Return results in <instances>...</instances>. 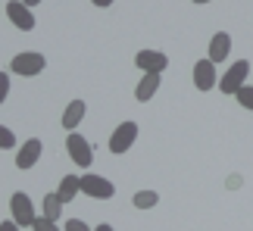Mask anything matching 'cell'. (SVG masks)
Instances as JSON below:
<instances>
[{"label":"cell","mask_w":253,"mask_h":231,"mask_svg":"<svg viewBox=\"0 0 253 231\" xmlns=\"http://www.w3.org/2000/svg\"><path fill=\"white\" fill-rule=\"evenodd\" d=\"M9 213H13V222L19 228H32L35 219H38L35 203H32V197H28L25 191H16V194L9 197Z\"/></svg>","instance_id":"6da1fadb"},{"label":"cell","mask_w":253,"mask_h":231,"mask_svg":"<svg viewBox=\"0 0 253 231\" xmlns=\"http://www.w3.org/2000/svg\"><path fill=\"white\" fill-rule=\"evenodd\" d=\"M44 66H47V60L38 50H25V53H16L13 60H9V72L32 78V75H41L44 72Z\"/></svg>","instance_id":"7a4b0ae2"},{"label":"cell","mask_w":253,"mask_h":231,"mask_svg":"<svg viewBox=\"0 0 253 231\" xmlns=\"http://www.w3.org/2000/svg\"><path fill=\"white\" fill-rule=\"evenodd\" d=\"M66 153H69V159L75 162V166H82V169H87V166L94 162L91 144H87L79 131H69V138H66Z\"/></svg>","instance_id":"3957f363"},{"label":"cell","mask_w":253,"mask_h":231,"mask_svg":"<svg viewBox=\"0 0 253 231\" xmlns=\"http://www.w3.org/2000/svg\"><path fill=\"white\" fill-rule=\"evenodd\" d=\"M138 141V125L134 122H122L116 125V131L110 134V153H116V156H122V153L131 150V144Z\"/></svg>","instance_id":"277c9868"},{"label":"cell","mask_w":253,"mask_h":231,"mask_svg":"<svg viewBox=\"0 0 253 231\" xmlns=\"http://www.w3.org/2000/svg\"><path fill=\"white\" fill-rule=\"evenodd\" d=\"M247 75H250V63L247 60H235V63H231V69L222 75V81H219L222 94H238L241 88H244Z\"/></svg>","instance_id":"5b68a950"},{"label":"cell","mask_w":253,"mask_h":231,"mask_svg":"<svg viewBox=\"0 0 253 231\" xmlns=\"http://www.w3.org/2000/svg\"><path fill=\"white\" fill-rule=\"evenodd\" d=\"M82 194L94 197V200H110L116 194V185H113L110 178H103V175L87 172V175H82Z\"/></svg>","instance_id":"8992f818"},{"label":"cell","mask_w":253,"mask_h":231,"mask_svg":"<svg viewBox=\"0 0 253 231\" xmlns=\"http://www.w3.org/2000/svg\"><path fill=\"white\" fill-rule=\"evenodd\" d=\"M6 19L19 28V32H35V25H38L32 6H25L22 0H9L6 3Z\"/></svg>","instance_id":"52a82bcc"},{"label":"cell","mask_w":253,"mask_h":231,"mask_svg":"<svg viewBox=\"0 0 253 231\" xmlns=\"http://www.w3.org/2000/svg\"><path fill=\"white\" fill-rule=\"evenodd\" d=\"M134 66H138L141 72H157V75H163V69L169 66V56L163 53V50H138Z\"/></svg>","instance_id":"ba28073f"},{"label":"cell","mask_w":253,"mask_h":231,"mask_svg":"<svg viewBox=\"0 0 253 231\" xmlns=\"http://www.w3.org/2000/svg\"><path fill=\"white\" fill-rule=\"evenodd\" d=\"M194 88L197 91L216 88V63L212 60H197V66H194Z\"/></svg>","instance_id":"9c48e42d"},{"label":"cell","mask_w":253,"mask_h":231,"mask_svg":"<svg viewBox=\"0 0 253 231\" xmlns=\"http://www.w3.org/2000/svg\"><path fill=\"white\" fill-rule=\"evenodd\" d=\"M41 150H44V144L38 141V138H28L22 147H19V153H16V166L19 169H32L38 159H41Z\"/></svg>","instance_id":"30bf717a"},{"label":"cell","mask_w":253,"mask_h":231,"mask_svg":"<svg viewBox=\"0 0 253 231\" xmlns=\"http://www.w3.org/2000/svg\"><path fill=\"white\" fill-rule=\"evenodd\" d=\"M228 56H231V35L228 32H216V35H212V41H210L207 60L222 63V60H228Z\"/></svg>","instance_id":"8fae6325"},{"label":"cell","mask_w":253,"mask_h":231,"mask_svg":"<svg viewBox=\"0 0 253 231\" xmlns=\"http://www.w3.org/2000/svg\"><path fill=\"white\" fill-rule=\"evenodd\" d=\"M157 91H160V75L157 72H144V78L138 81V88H134V97L141 103H147V100H153Z\"/></svg>","instance_id":"7c38bea8"},{"label":"cell","mask_w":253,"mask_h":231,"mask_svg":"<svg viewBox=\"0 0 253 231\" xmlns=\"http://www.w3.org/2000/svg\"><path fill=\"white\" fill-rule=\"evenodd\" d=\"M84 113H87L84 100H72L69 107H66V113H63V128H66V131H75V128H79V125H82Z\"/></svg>","instance_id":"4fadbf2b"},{"label":"cell","mask_w":253,"mask_h":231,"mask_svg":"<svg viewBox=\"0 0 253 231\" xmlns=\"http://www.w3.org/2000/svg\"><path fill=\"white\" fill-rule=\"evenodd\" d=\"M79 191H82V175H63L60 188H56V194H60L63 203H69V200L79 197Z\"/></svg>","instance_id":"5bb4252c"},{"label":"cell","mask_w":253,"mask_h":231,"mask_svg":"<svg viewBox=\"0 0 253 231\" xmlns=\"http://www.w3.org/2000/svg\"><path fill=\"white\" fill-rule=\"evenodd\" d=\"M63 200H60V194H56V191H53V194H47L44 197V203H41V209H44V219H53V222H56V219H60V213H63Z\"/></svg>","instance_id":"9a60e30c"},{"label":"cell","mask_w":253,"mask_h":231,"mask_svg":"<svg viewBox=\"0 0 253 231\" xmlns=\"http://www.w3.org/2000/svg\"><path fill=\"white\" fill-rule=\"evenodd\" d=\"M157 203H160L157 191H138V194H134V209H153Z\"/></svg>","instance_id":"2e32d148"},{"label":"cell","mask_w":253,"mask_h":231,"mask_svg":"<svg viewBox=\"0 0 253 231\" xmlns=\"http://www.w3.org/2000/svg\"><path fill=\"white\" fill-rule=\"evenodd\" d=\"M235 97H238V103H241L244 110H250V113H253V84H244V88H241Z\"/></svg>","instance_id":"e0dca14e"},{"label":"cell","mask_w":253,"mask_h":231,"mask_svg":"<svg viewBox=\"0 0 253 231\" xmlns=\"http://www.w3.org/2000/svg\"><path fill=\"white\" fill-rule=\"evenodd\" d=\"M13 147H16V134L6 125H0V150H13Z\"/></svg>","instance_id":"ac0fdd59"},{"label":"cell","mask_w":253,"mask_h":231,"mask_svg":"<svg viewBox=\"0 0 253 231\" xmlns=\"http://www.w3.org/2000/svg\"><path fill=\"white\" fill-rule=\"evenodd\" d=\"M32 231H60V225H56L53 219H44V216H38V219H35V225H32Z\"/></svg>","instance_id":"d6986e66"},{"label":"cell","mask_w":253,"mask_h":231,"mask_svg":"<svg viewBox=\"0 0 253 231\" xmlns=\"http://www.w3.org/2000/svg\"><path fill=\"white\" fill-rule=\"evenodd\" d=\"M6 94H9V75L0 72V103H6Z\"/></svg>","instance_id":"ffe728a7"},{"label":"cell","mask_w":253,"mask_h":231,"mask_svg":"<svg viewBox=\"0 0 253 231\" xmlns=\"http://www.w3.org/2000/svg\"><path fill=\"white\" fill-rule=\"evenodd\" d=\"M63 231H91V228H87L84 222H82V219H69V222H66V228Z\"/></svg>","instance_id":"44dd1931"},{"label":"cell","mask_w":253,"mask_h":231,"mask_svg":"<svg viewBox=\"0 0 253 231\" xmlns=\"http://www.w3.org/2000/svg\"><path fill=\"white\" fill-rule=\"evenodd\" d=\"M0 231H19V225L13 222V219H6V222H0Z\"/></svg>","instance_id":"7402d4cb"},{"label":"cell","mask_w":253,"mask_h":231,"mask_svg":"<svg viewBox=\"0 0 253 231\" xmlns=\"http://www.w3.org/2000/svg\"><path fill=\"white\" fill-rule=\"evenodd\" d=\"M91 3H94V6H103V9H106V6L113 3V0H91Z\"/></svg>","instance_id":"603a6c76"},{"label":"cell","mask_w":253,"mask_h":231,"mask_svg":"<svg viewBox=\"0 0 253 231\" xmlns=\"http://www.w3.org/2000/svg\"><path fill=\"white\" fill-rule=\"evenodd\" d=\"M94 231H113V225H106V222H103V225H97Z\"/></svg>","instance_id":"cb8c5ba5"},{"label":"cell","mask_w":253,"mask_h":231,"mask_svg":"<svg viewBox=\"0 0 253 231\" xmlns=\"http://www.w3.org/2000/svg\"><path fill=\"white\" fill-rule=\"evenodd\" d=\"M22 3H25V6H38V3H41V0H22Z\"/></svg>","instance_id":"d4e9b609"},{"label":"cell","mask_w":253,"mask_h":231,"mask_svg":"<svg viewBox=\"0 0 253 231\" xmlns=\"http://www.w3.org/2000/svg\"><path fill=\"white\" fill-rule=\"evenodd\" d=\"M194 3H210V0H194Z\"/></svg>","instance_id":"484cf974"}]
</instances>
